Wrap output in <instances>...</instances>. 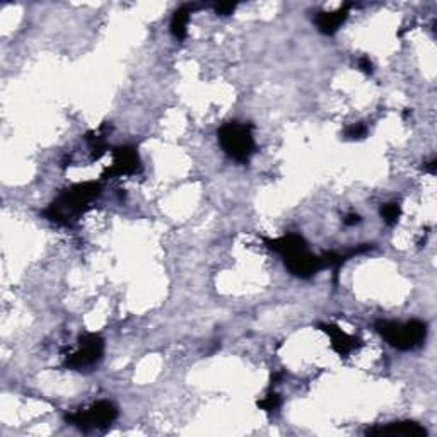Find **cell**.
Wrapping results in <instances>:
<instances>
[{"label": "cell", "instance_id": "1", "mask_svg": "<svg viewBox=\"0 0 437 437\" xmlns=\"http://www.w3.org/2000/svg\"><path fill=\"white\" fill-rule=\"evenodd\" d=\"M265 245L267 248L279 253L284 258L287 270L299 279H309L319 270L327 268L323 255L318 257L311 253L304 237L299 235H287L279 240H265Z\"/></svg>", "mask_w": 437, "mask_h": 437}, {"label": "cell", "instance_id": "2", "mask_svg": "<svg viewBox=\"0 0 437 437\" xmlns=\"http://www.w3.org/2000/svg\"><path fill=\"white\" fill-rule=\"evenodd\" d=\"M99 195H101V185L98 181L73 185V187L63 190L50 203L48 209L45 210V217L60 224V226H68L89 209L91 203L96 200Z\"/></svg>", "mask_w": 437, "mask_h": 437}, {"label": "cell", "instance_id": "3", "mask_svg": "<svg viewBox=\"0 0 437 437\" xmlns=\"http://www.w3.org/2000/svg\"><path fill=\"white\" fill-rule=\"evenodd\" d=\"M379 335L391 347L398 350H412L421 347L427 336V324L418 319L406 323L396 322H378L376 323Z\"/></svg>", "mask_w": 437, "mask_h": 437}, {"label": "cell", "instance_id": "4", "mask_svg": "<svg viewBox=\"0 0 437 437\" xmlns=\"http://www.w3.org/2000/svg\"><path fill=\"white\" fill-rule=\"evenodd\" d=\"M219 142L229 158L237 163H248L255 153V138L250 125L237 122L224 123L219 128Z\"/></svg>", "mask_w": 437, "mask_h": 437}, {"label": "cell", "instance_id": "5", "mask_svg": "<svg viewBox=\"0 0 437 437\" xmlns=\"http://www.w3.org/2000/svg\"><path fill=\"white\" fill-rule=\"evenodd\" d=\"M116 417H118V408L111 401L103 400L88 408L67 415V422L81 431L105 429L116 421Z\"/></svg>", "mask_w": 437, "mask_h": 437}, {"label": "cell", "instance_id": "6", "mask_svg": "<svg viewBox=\"0 0 437 437\" xmlns=\"http://www.w3.org/2000/svg\"><path fill=\"white\" fill-rule=\"evenodd\" d=\"M105 352V340L96 333H88L81 336L79 349L67 357V367L71 369H84V367L94 366Z\"/></svg>", "mask_w": 437, "mask_h": 437}, {"label": "cell", "instance_id": "7", "mask_svg": "<svg viewBox=\"0 0 437 437\" xmlns=\"http://www.w3.org/2000/svg\"><path fill=\"white\" fill-rule=\"evenodd\" d=\"M140 170V159H138V153L135 147L132 145H123L116 147L113 150V164L111 168H108L105 173L106 176H128L135 175Z\"/></svg>", "mask_w": 437, "mask_h": 437}, {"label": "cell", "instance_id": "8", "mask_svg": "<svg viewBox=\"0 0 437 437\" xmlns=\"http://www.w3.org/2000/svg\"><path fill=\"white\" fill-rule=\"evenodd\" d=\"M367 436H403V437H423L427 431L417 422H393L388 426L371 427L366 431Z\"/></svg>", "mask_w": 437, "mask_h": 437}, {"label": "cell", "instance_id": "9", "mask_svg": "<svg viewBox=\"0 0 437 437\" xmlns=\"http://www.w3.org/2000/svg\"><path fill=\"white\" fill-rule=\"evenodd\" d=\"M319 327H322V330L324 333H328V336L331 339V349L335 350L339 356H347V354L352 352V350L359 345L354 336L347 335V333L336 327V324L328 323V324H319Z\"/></svg>", "mask_w": 437, "mask_h": 437}, {"label": "cell", "instance_id": "10", "mask_svg": "<svg viewBox=\"0 0 437 437\" xmlns=\"http://www.w3.org/2000/svg\"><path fill=\"white\" fill-rule=\"evenodd\" d=\"M352 7V4H345L344 7L336 9L333 12H319L316 16V26L323 34H333L339 31V28L345 23V19L349 17V9Z\"/></svg>", "mask_w": 437, "mask_h": 437}, {"label": "cell", "instance_id": "11", "mask_svg": "<svg viewBox=\"0 0 437 437\" xmlns=\"http://www.w3.org/2000/svg\"><path fill=\"white\" fill-rule=\"evenodd\" d=\"M190 14H192V7L183 6L173 14L171 19V33L176 40H185L188 33V23H190Z\"/></svg>", "mask_w": 437, "mask_h": 437}, {"label": "cell", "instance_id": "12", "mask_svg": "<svg viewBox=\"0 0 437 437\" xmlns=\"http://www.w3.org/2000/svg\"><path fill=\"white\" fill-rule=\"evenodd\" d=\"M400 215H401V207L395 202L384 203V205L381 207V217L384 219V222H386L388 226H395L398 219H400Z\"/></svg>", "mask_w": 437, "mask_h": 437}, {"label": "cell", "instance_id": "13", "mask_svg": "<svg viewBox=\"0 0 437 437\" xmlns=\"http://www.w3.org/2000/svg\"><path fill=\"white\" fill-rule=\"evenodd\" d=\"M258 406L268 413L275 412V410L280 406V396L277 395V393H270V395H267L263 400L258 401Z\"/></svg>", "mask_w": 437, "mask_h": 437}, {"label": "cell", "instance_id": "14", "mask_svg": "<svg viewBox=\"0 0 437 437\" xmlns=\"http://www.w3.org/2000/svg\"><path fill=\"white\" fill-rule=\"evenodd\" d=\"M367 133V127L364 123H352L345 128V137L350 140H359V138H364Z\"/></svg>", "mask_w": 437, "mask_h": 437}, {"label": "cell", "instance_id": "15", "mask_svg": "<svg viewBox=\"0 0 437 437\" xmlns=\"http://www.w3.org/2000/svg\"><path fill=\"white\" fill-rule=\"evenodd\" d=\"M235 4H217V6H215V12L220 16H229L235 12Z\"/></svg>", "mask_w": 437, "mask_h": 437}, {"label": "cell", "instance_id": "16", "mask_svg": "<svg viewBox=\"0 0 437 437\" xmlns=\"http://www.w3.org/2000/svg\"><path fill=\"white\" fill-rule=\"evenodd\" d=\"M359 68L369 76V73H373V62H371L369 57H361L359 58Z\"/></svg>", "mask_w": 437, "mask_h": 437}, {"label": "cell", "instance_id": "17", "mask_svg": "<svg viewBox=\"0 0 437 437\" xmlns=\"http://www.w3.org/2000/svg\"><path fill=\"white\" fill-rule=\"evenodd\" d=\"M359 222H361V217H359L357 214H349L347 217H345V224H347V226H356Z\"/></svg>", "mask_w": 437, "mask_h": 437}, {"label": "cell", "instance_id": "18", "mask_svg": "<svg viewBox=\"0 0 437 437\" xmlns=\"http://www.w3.org/2000/svg\"><path fill=\"white\" fill-rule=\"evenodd\" d=\"M426 170H427V171H429V173H432V175H434V173H436V159H432V161H431V163H427Z\"/></svg>", "mask_w": 437, "mask_h": 437}]
</instances>
